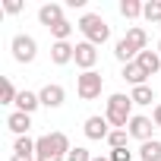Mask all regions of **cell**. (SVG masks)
Segmentation results:
<instances>
[{
  "mask_svg": "<svg viewBox=\"0 0 161 161\" xmlns=\"http://www.w3.org/2000/svg\"><path fill=\"white\" fill-rule=\"evenodd\" d=\"M76 29L82 32V35H86V41H89V44H95V47L111 41V25L104 22V16H101V13H82V19L76 22Z\"/></svg>",
  "mask_w": 161,
  "mask_h": 161,
  "instance_id": "6da1fadb",
  "label": "cell"
},
{
  "mask_svg": "<svg viewBox=\"0 0 161 161\" xmlns=\"http://www.w3.org/2000/svg\"><path fill=\"white\" fill-rule=\"evenodd\" d=\"M104 117H108V123H111L114 130H126L130 120H133V98L123 95V92L111 95V98H108V111H104Z\"/></svg>",
  "mask_w": 161,
  "mask_h": 161,
  "instance_id": "7a4b0ae2",
  "label": "cell"
},
{
  "mask_svg": "<svg viewBox=\"0 0 161 161\" xmlns=\"http://www.w3.org/2000/svg\"><path fill=\"white\" fill-rule=\"evenodd\" d=\"M101 89H104V76L98 69H89V73H79L76 76V92L82 101H95L101 98Z\"/></svg>",
  "mask_w": 161,
  "mask_h": 161,
  "instance_id": "3957f363",
  "label": "cell"
},
{
  "mask_svg": "<svg viewBox=\"0 0 161 161\" xmlns=\"http://www.w3.org/2000/svg\"><path fill=\"white\" fill-rule=\"evenodd\" d=\"M10 51H13V60L16 63H32L35 57H38V41L32 38V35H13V41H10Z\"/></svg>",
  "mask_w": 161,
  "mask_h": 161,
  "instance_id": "277c9868",
  "label": "cell"
},
{
  "mask_svg": "<svg viewBox=\"0 0 161 161\" xmlns=\"http://www.w3.org/2000/svg\"><path fill=\"white\" fill-rule=\"evenodd\" d=\"M152 130H155V120L145 117V114H133V120H130V126H126L130 139H139V142H148V139H152Z\"/></svg>",
  "mask_w": 161,
  "mask_h": 161,
  "instance_id": "5b68a950",
  "label": "cell"
},
{
  "mask_svg": "<svg viewBox=\"0 0 161 161\" xmlns=\"http://www.w3.org/2000/svg\"><path fill=\"white\" fill-rule=\"evenodd\" d=\"M86 139H108L111 136V123H108V117L104 114H92V117H86Z\"/></svg>",
  "mask_w": 161,
  "mask_h": 161,
  "instance_id": "8992f818",
  "label": "cell"
},
{
  "mask_svg": "<svg viewBox=\"0 0 161 161\" xmlns=\"http://www.w3.org/2000/svg\"><path fill=\"white\" fill-rule=\"evenodd\" d=\"M76 66L82 69V73H89V69H95V63H98V47L95 44H89V41H79L76 44Z\"/></svg>",
  "mask_w": 161,
  "mask_h": 161,
  "instance_id": "52a82bcc",
  "label": "cell"
},
{
  "mask_svg": "<svg viewBox=\"0 0 161 161\" xmlns=\"http://www.w3.org/2000/svg\"><path fill=\"white\" fill-rule=\"evenodd\" d=\"M38 98H41V104H44V108H51V111H54V108H60V104L66 101V92H63V86L47 82V86L38 92Z\"/></svg>",
  "mask_w": 161,
  "mask_h": 161,
  "instance_id": "ba28073f",
  "label": "cell"
},
{
  "mask_svg": "<svg viewBox=\"0 0 161 161\" xmlns=\"http://www.w3.org/2000/svg\"><path fill=\"white\" fill-rule=\"evenodd\" d=\"M38 22L47 25V29H54L57 22H63V7H60V3H44V7L38 10Z\"/></svg>",
  "mask_w": 161,
  "mask_h": 161,
  "instance_id": "9c48e42d",
  "label": "cell"
},
{
  "mask_svg": "<svg viewBox=\"0 0 161 161\" xmlns=\"http://www.w3.org/2000/svg\"><path fill=\"white\" fill-rule=\"evenodd\" d=\"M73 57H76V47H73L69 41H54V44H51V60H54L57 66H66Z\"/></svg>",
  "mask_w": 161,
  "mask_h": 161,
  "instance_id": "30bf717a",
  "label": "cell"
},
{
  "mask_svg": "<svg viewBox=\"0 0 161 161\" xmlns=\"http://www.w3.org/2000/svg\"><path fill=\"white\" fill-rule=\"evenodd\" d=\"M7 126H10V133H16V136H29V126H32V114L13 111V114L7 117Z\"/></svg>",
  "mask_w": 161,
  "mask_h": 161,
  "instance_id": "8fae6325",
  "label": "cell"
},
{
  "mask_svg": "<svg viewBox=\"0 0 161 161\" xmlns=\"http://www.w3.org/2000/svg\"><path fill=\"white\" fill-rule=\"evenodd\" d=\"M114 57L126 66V63H133V60L139 57V47H136V44H130V41H126V35H123V38L114 44Z\"/></svg>",
  "mask_w": 161,
  "mask_h": 161,
  "instance_id": "7c38bea8",
  "label": "cell"
},
{
  "mask_svg": "<svg viewBox=\"0 0 161 161\" xmlns=\"http://www.w3.org/2000/svg\"><path fill=\"white\" fill-rule=\"evenodd\" d=\"M41 108V98H38V92H29V89H22L19 92V98H16V111H22V114H35Z\"/></svg>",
  "mask_w": 161,
  "mask_h": 161,
  "instance_id": "4fadbf2b",
  "label": "cell"
},
{
  "mask_svg": "<svg viewBox=\"0 0 161 161\" xmlns=\"http://www.w3.org/2000/svg\"><path fill=\"white\" fill-rule=\"evenodd\" d=\"M136 63H139V66H142L148 76H155V73L161 69V54H158V51H139Z\"/></svg>",
  "mask_w": 161,
  "mask_h": 161,
  "instance_id": "5bb4252c",
  "label": "cell"
},
{
  "mask_svg": "<svg viewBox=\"0 0 161 161\" xmlns=\"http://www.w3.org/2000/svg\"><path fill=\"white\" fill-rule=\"evenodd\" d=\"M47 136V145H51V152L57 155V158H66L69 155V139H66V133H44Z\"/></svg>",
  "mask_w": 161,
  "mask_h": 161,
  "instance_id": "9a60e30c",
  "label": "cell"
},
{
  "mask_svg": "<svg viewBox=\"0 0 161 161\" xmlns=\"http://www.w3.org/2000/svg\"><path fill=\"white\" fill-rule=\"evenodd\" d=\"M123 79H126V82H130L133 89H136V86H148V82H145V79H148V73H145V69H142L136 60L123 66Z\"/></svg>",
  "mask_w": 161,
  "mask_h": 161,
  "instance_id": "2e32d148",
  "label": "cell"
},
{
  "mask_svg": "<svg viewBox=\"0 0 161 161\" xmlns=\"http://www.w3.org/2000/svg\"><path fill=\"white\" fill-rule=\"evenodd\" d=\"M139 158L142 161H161V142L158 139H148L139 145Z\"/></svg>",
  "mask_w": 161,
  "mask_h": 161,
  "instance_id": "e0dca14e",
  "label": "cell"
},
{
  "mask_svg": "<svg viewBox=\"0 0 161 161\" xmlns=\"http://www.w3.org/2000/svg\"><path fill=\"white\" fill-rule=\"evenodd\" d=\"M126 41H130V44H136L139 51H148V35H145V29H142V25H130Z\"/></svg>",
  "mask_w": 161,
  "mask_h": 161,
  "instance_id": "ac0fdd59",
  "label": "cell"
},
{
  "mask_svg": "<svg viewBox=\"0 0 161 161\" xmlns=\"http://www.w3.org/2000/svg\"><path fill=\"white\" fill-rule=\"evenodd\" d=\"M130 98H133V104H142V108H145V104L155 101V89H152V86H136V89L130 92Z\"/></svg>",
  "mask_w": 161,
  "mask_h": 161,
  "instance_id": "d6986e66",
  "label": "cell"
},
{
  "mask_svg": "<svg viewBox=\"0 0 161 161\" xmlns=\"http://www.w3.org/2000/svg\"><path fill=\"white\" fill-rule=\"evenodd\" d=\"M142 7L145 3H139V0H120V16L123 19H139L142 16Z\"/></svg>",
  "mask_w": 161,
  "mask_h": 161,
  "instance_id": "ffe728a7",
  "label": "cell"
},
{
  "mask_svg": "<svg viewBox=\"0 0 161 161\" xmlns=\"http://www.w3.org/2000/svg\"><path fill=\"white\" fill-rule=\"evenodd\" d=\"M13 155H25V158H32V155H35V139H29V136H16V142H13Z\"/></svg>",
  "mask_w": 161,
  "mask_h": 161,
  "instance_id": "44dd1931",
  "label": "cell"
},
{
  "mask_svg": "<svg viewBox=\"0 0 161 161\" xmlns=\"http://www.w3.org/2000/svg\"><path fill=\"white\" fill-rule=\"evenodd\" d=\"M16 98H19V89L10 79H3V86H0V104H16Z\"/></svg>",
  "mask_w": 161,
  "mask_h": 161,
  "instance_id": "7402d4cb",
  "label": "cell"
},
{
  "mask_svg": "<svg viewBox=\"0 0 161 161\" xmlns=\"http://www.w3.org/2000/svg\"><path fill=\"white\" fill-rule=\"evenodd\" d=\"M142 19L145 22H161V0H148L142 7Z\"/></svg>",
  "mask_w": 161,
  "mask_h": 161,
  "instance_id": "603a6c76",
  "label": "cell"
},
{
  "mask_svg": "<svg viewBox=\"0 0 161 161\" xmlns=\"http://www.w3.org/2000/svg\"><path fill=\"white\" fill-rule=\"evenodd\" d=\"M51 35H54V41H69V35H73V22H69V19L57 22V25L51 29Z\"/></svg>",
  "mask_w": 161,
  "mask_h": 161,
  "instance_id": "cb8c5ba5",
  "label": "cell"
},
{
  "mask_svg": "<svg viewBox=\"0 0 161 161\" xmlns=\"http://www.w3.org/2000/svg\"><path fill=\"white\" fill-rule=\"evenodd\" d=\"M111 148H126V142H130V133L126 130H111V136L104 139Z\"/></svg>",
  "mask_w": 161,
  "mask_h": 161,
  "instance_id": "d4e9b609",
  "label": "cell"
},
{
  "mask_svg": "<svg viewBox=\"0 0 161 161\" xmlns=\"http://www.w3.org/2000/svg\"><path fill=\"white\" fill-rule=\"evenodd\" d=\"M95 155H89V148H82V145H76V148H69V155H66V161H92Z\"/></svg>",
  "mask_w": 161,
  "mask_h": 161,
  "instance_id": "484cf974",
  "label": "cell"
},
{
  "mask_svg": "<svg viewBox=\"0 0 161 161\" xmlns=\"http://www.w3.org/2000/svg\"><path fill=\"white\" fill-rule=\"evenodd\" d=\"M108 158H111V161H133V152H130V145H126V148H111Z\"/></svg>",
  "mask_w": 161,
  "mask_h": 161,
  "instance_id": "4316f807",
  "label": "cell"
},
{
  "mask_svg": "<svg viewBox=\"0 0 161 161\" xmlns=\"http://www.w3.org/2000/svg\"><path fill=\"white\" fill-rule=\"evenodd\" d=\"M3 10H7L10 16H16V13L22 10V3H19V0H7V3H3Z\"/></svg>",
  "mask_w": 161,
  "mask_h": 161,
  "instance_id": "83f0119b",
  "label": "cell"
},
{
  "mask_svg": "<svg viewBox=\"0 0 161 161\" xmlns=\"http://www.w3.org/2000/svg\"><path fill=\"white\" fill-rule=\"evenodd\" d=\"M152 120H155V126H158V130H161V101H158V104H155V111H152Z\"/></svg>",
  "mask_w": 161,
  "mask_h": 161,
  "instance_id": "f1b7e54d",
  "label": "cell"
},
{
  "mask_svg": "<svg viewBox=\"0 0 161 161\" xmlns=\"http://www.w3.org/2000/svg\"><path fill=\"white\" fill-rule=\"evenodd\" d=\"M35 161H66V158H57V155H44V158H35Z\"/></svg>",
  "mask_w": 161,
  "mask_h": 161,
  "instance_id": "f546056e",
  "label": "cell"
},
{
  "mask_svg": "<svg viewBox=\"0 0 161 161\" xmlns=\"http://www.w3.org/2000/svg\"><path fill=\"white\" fill-rule=\"evenodd\" d=\"M10 161H35V158H25V155H13Z\"/></svg>",
  "mask_w": 161,
  "mask_h": 161,
  "instance_id": "4dcf8cb0",
  "label": "cell"
},
{
  "mask_svg": "<svg viewBox=\"0 0 161 161\" xmlns=\"http://www.w3.org/2000/svg\"><path fill=\"white\" fill-rule=\"evenodd\" d=\"M92 161H111V158H108V155H104V158H101V155H95V158H92Z\"/></svg>",
  "mask_w": 161,
  "mask_h": 161,
  "instance_id": "1f68e13d",
  "label": "cell"
},
{
  "mask_svg": "<svg viewBox=\"0 0 161 161\" xmlns=\"http://www.w3.org/2000/svg\"><path fill=\"white\" fill-rule=\"evenodd\" d=\"M158 54H161V41H158Z\"/></svg>",
  "mask_w": 161,
  "mask_h": 161,
  "instance_id": "d6a6232c",
  "label": "cell"
}]
</instances>
